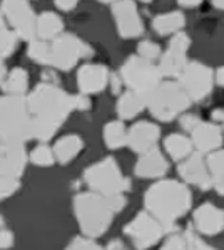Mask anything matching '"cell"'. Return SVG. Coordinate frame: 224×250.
<instances>
[{
	"label": "cell",
	"instance_id": "74e56055",
	"mask_svg": "<svg viewBox=\"0 0 224 250\" xmlns=\"http://www.w3.org/2000/svg\"><path fill=\"white\" fill-rule=\"evenodd\" d=\"M199 125H201V121L198 119V116H194V114H186V116L181 118V126H183L186 131L192 133Z\"/></svg>",
	"mask_w": 224,
	"mask_h": 250
},
{
	"label": "cell",
	"instance_id": "d590c367",
	"mask_svg": "<svg viewBox=\"0 0 224 250\" xmlns=\"http://www.w3.org/2000/svg\"><path fill=\"white\" fill-rule=\"evenodd\" d=\"M184 237H186V240L189 244V249H191V250H216V249H212L211 245L204 244V242L192 232H186V235H184Z\"/></svg>",
	"mask_w": 224,
	"mask_h": 250
},
{
	"label": "cell",
	"instance_id": "7402d4cb",
	"mask_svg": "<svg viewBox=\"0 0 224 250\" xmlns=\"http://www.w3.org/2000/svg\"><path fill=\"white\" fill-rule=\"evenodd\" d=\"M82 146H84V141L80 140L79 136H75V134H69V136L60 138L56 143V146H54L56 160H59L62 165L71 163V161L80 153Z\"/></svg>",
	"mask_w": 224,
	"mask_h": 250
},
{
	"label": "cell",
	"instance_id": "f546056e",
	"mask_svg": "<svg viewBox=\"0 0 224 250\" xmlns=\"http://www.w3.org/2000/svg\"><path fill=\"white\" fill-rule=\"evenodd\" d=\"M29 56L38 64H49L50 45L45 41H32L29 44Z\"/></svg>",
	"mask_w": 224,
	"mask_h": 250
},
{
	"label": "cell",
	"instance_id": "ffe728a7",
	"mask_svg": "<svg viewBox=\"0 0 224 250\" xmlns=\"http://www.w3.org/2000/svg\"><path fill=\"white\" fill-rule=\"evenodd\" d=\"M168 168L169 165L164 160L162 153L159 149H152V151L141 155V158L136 163V168H134V173L139 178H157V176L164 175Z\"/></svg>",
	"mask_w": 224,
	"mask_h": 250
},
{
	"label": "cell",
	"instance_id": "bcb514c9",
	"mask_svg": "<svg viewBox=\"0 0 224 250\" xmlns=\"http://www.w3.org/2000/svg\"><path fill=\"white\" fill-rule=\"evenodd\" d=\"M181 7H184V9H194V7L201 5V2H179Z\"/></svg>",
	"mask_w": 224,
	"mask_h": 250
},
{
	"label": "cell",
	"instance_id": "b9f144b4",
	"mask_svg": "<svg viewBox=\"0 0 224 250\" xmlns=\"http://www.w3.org/2000/svg\"><path fill=\"white\" fill-rule=\"evenodd\" d=\"M211 118L214 119V121L221 123V125H224V109H216L211 113Z\"/></svg>",
	"mask_w": 224,
	"mask_h": 250
},
{
	"label": "cell",
	"instance_id": "8d00e7d4",
	"mask_svg": "<svg viewBox=\"0 0 224 250\" xmlns=\"http://www.w3.org/2000/svg\"><path fill=\"white\" fill-rule=\"evenodd\" d=\"M107 203H109L111 210L114 211V213H117V211H121L122 208L126 207V197L124 195H112V197H106Z\"/></svg>",
	"mask_w": 224,
	"mask_h": 250
},
{
	"label": "cell",
	"instance_id": "9a60e30c",
	"mask_svg": "<svg viewBox=\"0 0 224 250\" xmlns=\"http://www.w3.org/2000/svg\"><path fill=\"white\" fill-rule=\"evenodd\" d=\"M27 163V153L24 145L0 146V178H20Z\"/></svg>",
	"mask_w": 224,
	"mask_h": 250
},
{
	"label": "cell",
	"instance_id": "8fae6325",
	"mask_svg": "<svg viewBox=\"0 0 224 250\" xmlns=\"http://www.w3.org/2000/svg\"><path fill=\"white\" fill-rule=\"evenodd\" d=\"M179 79V84L184 87V91L192 101H203L204 98H207L214 84L212 71L198 61L189 62Z\"/></svg>",
	"mask_w": 224,
	"mask_h": 250
},
{
	"label": "cell",
	"instance_id": "e575fe53",
	"mask_svg": "<svg viewBox=\"0 0 224 250\" xmlns=\"http://www.w3.org/2000/svg\"><path fill=\"white\" fill-rule=\"evenodd\" d=\"M65 250H104V249L99 247L97 244H94L92 240H89V238H75V240L71 242V245Z\"/></svg>",
	"mask_w": 224,
	"mask_h": 250
},
{
	"label": "cell",
	"instance_id": "30bf717a",
	"mask_svg": "<svg viewBox=\"0 0 224 250\" xmlns=\"http://www.w3.org/2000/svg\"><path fill=\"white\" fill-rule=\"evenodd\" d=\"M126 235L132 240L134 247L137 250H146L156 245L166 233L164 227L152 215L141 211L134 220H131L124 229Z\"/></svg>",
	"mask_w": 224,
	"mask_h": 250
},
{
	"label": "cell",
	"instance_id": "4fadbf2b",
	"mask_svg": "<svg viewBox=\"0 0 224 250\" xmlns=\"http://www.w3.org/2000/svg\"><path fill=\"white\" fill-rule=\"evenodd\" d=\"M111 9H112V14H114L119 36L124 37V39L141 36L144 27H142V21H141V17H139L136 3L134 2H112Z\"/></svg>",
	"mask_w": 224,
	"mask_h": 250
},
{
	"label": "cell",
	"instance_id": "7a4b0ae2",
	"mask_svg": "<svg viewBox=\"0 0 224 250\" xmlns=\"http://www.w3.org/2000/svg\"><path fill=\"white\" fill-rule=\"evenodd\" d=\"M192 197L186 185L176 180H164L144 193V205L154 218L161 222L166 232H172L177 218L191 208Z\"/></svg>",
	"mask_w": 224,
	"mask_h": 250
},
{
	"label": "cell",
	"instance_id": "7dc6e473",
	"mask_svg": "<svg viewBox=\"0 0 224 250\" xmlns=\"http://www.w3.org/2000/svg\"><path fill=\"white\" fill-rule=\"evenodd\" d=\"M212 5L218 7V9H223L224 10V2H212Z\"/></svg>",
	"mask_w": 224,
	"mask_h": 250
},
{
	"label": "cell",
	"instance_id": "4316f807",
	"mask_svg": "<svg viewBox=\"0 0 224 250\" xmlns=\"http://www.w3.org/2000/svg\"><path fill=\"white\" fill-rule=\"evenodd\" d=\"M2 86L12 96H22L27 91V86H29V74L24 69L15 67L9 72V76L2 83Z\"/></svg>",
	"mask_w": 224,
	"mask_h": 250
},
{
	"label": "cell",
	"instance_id": "ab89813d",
	"mask_svg": "<svg viewBox=\"0 0 224 250\" xmlns=\"http://www.w3.org/2000/svg\"><path fill=\"white\" fill-rule=\"evenodd\" d=\"M91 107V101L86 94H79L75 96V109H80V111H86Z\"/></svg>",
	"mask_w": 224,
	"mask_h": 250
},
{
	"label": "cell",
	"instance_id": "5bb4252c",
	"mask_svg": "<svg viewBox=\"0 0 224 250\" xmlns=\"http://www.w3.org/2000/svg\"><path fill=\"white\" fill-rule=\"evenodd\" d=\"M159 128L152 123L141 121L136 123L132 128L127 131V146L136 153H149L156 149V145L159 141Z\"/></svg>",
	"mask_w": 224,
	"mask_h": 250
},
{
	"label": "cell",
	"instance_id": "f1b7e54d",
	"mask_svg": "<svg viewBox=\"0 0 224 250\" xmlns=\"http://www.w3.org/2000/svg\"><path fill=\"white\" fill-rule=\"evenodd\" d=\"M17 34L10 30L7 27V22L2 19V24H0V51H2L3 59H7L14 52V49L17 47Z\"/></svg>",
	"mask_w": 224,
	"mask_h": 250
},
{
	"label": "cell",
	"instance_id": "2e32d148",
	"mask_svg": "<svg viewBox=\"0 0 224 250\" xmlns=\"http://www.w3.org/2000/svg\"><path fill=\"white\" fill-rule=\"evenodd\" d=\"M179 175L184 182L196 185V187L203 188V190H209L212 185L211 171L207 167V161H204L201 153H194L189 156V160L184 161L179 167Z\"/></svg>",
	"mask_w": 224,
	"mask_h": 250
},
{
	"label": "cell",
	"instance_id": "60d3db41",
	"mask_svg": "<svg viewBox=\"0 0 224 250\" xmlns=\"http://www.w3.org/2000/svg\"><path fill=\"white\" fill-rule=\"evenodd\" d=\"M56 7L60 10H64V12H69V10L75 9L77 2H56Z\"/></svg>",
	"mask_w": 224,
	"mask_h": 250
},
{
	"label": "cell",
	"instance_id": "ee69618b",
	"mask_svg": "<svg viewBox=\"0 0 224 250\" xmlns=\"http://www.w3.org/2000/svg\"><path fill=\"white\" fill-rule=\"evenodd\" d=\"M111 83H112V89H114V92L119 94V92H121V79H119L117 76H112Z\"/></svg>",
	"mask_w": 224,
	"mask_h": 250
},
{
	"label": "cell",
	"instance_id": "4dcf8cb0",
	"mask_svg": "<svg viewBox=\"0 0 224 250\" xmlns=\"http://www.w3.org/2000/svg\"><path fill=\"white\" fill-rule=\"evenodd\" d=\"M54 156L56 155H54L49 146L38 145L37 148H34L32 153H30V161H32L34 165H37V167H50V165L54 163Z\"/></svg>",
	"mask_w": 224,
	"mask_h": 250
},
{
	"label": "cell",
	"instance_id": "44dd1931",
	"mask_svg": "<svg viewBox=\"0 0 224 250\" xmlns=\"http://www.w3.org/2000/svg\"><path fill=\"white\" fill-rule=\"evenodd\" d=\"M146 106H148V99L144 96L137 94L134 91H127L124 94H121L115 109H117V114L121 119H131L137 116Z\"/></svg>",
	"mask_w": 224,
	"mask_h": 250
},
{
	"label": "cell",
	"instance_id": "d4e9b609",
	"mask_svg": "<svg viewBox=\"0 0 224 250\" xmlns=\"http://www.w3.org/2000/svg\"><path fill=\"white\" fill-rule=\"evenodd\" d=\"M164 146H166V151L169 153V156L172 160H183L187 155H191V149L194 145H192L191 140L183 136V134H171V136L166 138Z\"/></svg>",
	"mask_w": 224,
	"mask_h": 250
},
{
	"label": "cell",
	"instance_id": "f6af8a7d",
	"mask_svg": "<svg viewBox=\"0 0 224 250\" xmlns=\"http://www.w3.org/2000/svg\"><path fill=\"white\" fill-rule=\"evenodd\" d=\"M216 83H218L219 86H224V66L216 71Z\"/></svg>",
	"mask_w": 224,
	"mask_h": 250
},
{
	"label": "cell",
	"instance_id": "e0dca14e",
	"mask_svg": "<svg viewBox=\"0 0 224 250\" xmlns=\"http://www.w3.org/2000/svg\"><path fill=\"white\" fill-rule=\"evenodd\" d=\"M109 72L102 64H86L77 72V86L80 94H97L109 83Z\"/></svg>",
	"mask_w": 224,
	"mask_h": 250
},
{
	"label": "cell",
	"instance_id": "3957f363",
	"mask_svg": "<svg viewBox=\"0 0 224 250\" xmlns=\"http://www.w3.org/2000/svg\"><path fill=\"white\" fill-rule=\"evenodd\" d=\"M0 136L2 143L24 145L32 140V114L24 96H3L0 99Z\"/></svg>",
	"mask_w": 224,
	"mask_h": 250
},
{
	"label": "cell",
	"instance_id": "7bdbcfd3",
	"mask_svg": "<svg viewBox=\"0 0 224 250\" xmlns=\"http://www.w3.org/2000/svg\"><path fill=\"white\" fill-rule=\"evenodd\" d=\"M106 250H126L124 244H122L121 240H112L109 245H107Z\"/></svg>",
	"mask_w": 224,
	"mask_h": 250
},
{
	"label": "cell",
	"instance_id": "8992f818",
	"mask_svg": "<svg viewBox=\"0 0 224 250\" xmlns=\"http://www.w3.org/2000/svg\"><path fill=\"white\" fill-rule=\"evenodd\" d=\"M84 180L89 187L102 197H112V195H121L129 190V180L124 178L121 168L114 158H104L99 163L89 167L84 173Z\"/></svg>",
	"mask_w": 224,
	"mask_h": 250
},
{
	"label": "cell",
	"instance_id": "ba28073f",
	"mask_svg": "<svg viewBox=\"0 0 224 250\" xmlns=\"http://www.w3.org/2000/svg\"><path fill=\"white\" fill-rule=\"evenodd\" d=\"M92 49L86 42L77 39L72 34H64L57 37L50 44V59L49 66H54L60 71H71L80 57H91Z\"/></svg>",
	"mask_w": 224,
	"mask_h": 250
},
{
	"label": "cell",
	"instance_id": "83f0119b",
	"mask_svg": "<svg viewBox=\"0 0 224 250\" xmlns=\"http://www.w3.org/2000/svg\"><path fill=\"white\" fill-rule=\"evenodd\" d=\"M104 141L111 149H117L127 145V131L121 121H112L104 126Z\"/></svg>",
	"mask_w": 224,
	"mask_h": 250
},
{
	"label": "cell",
	"instance_id": "d6a6232c",
	"mask_svg": "<svg viewBox=\"0 0 224 250\" xmlns=\"http://www.w3.org/2000/svg\"><path fill=\"white\" fill-rule=\"evenodd\" d=\"M19 187H20V182L17 178H0V198H9L19 190Z\"/></svg>",
	"mask_w": 224,
	"mask_h": 250
},
{
	"label": "cell",
	"instance_id": "603a6c76",
	"mask_svg": "<svg viewBox=\"0 0 224 250\" xmlns=\"http://www.w3.org/2000/svg\"><path fill=\"white\" fill-rule=\"evenodd\" d=\"M64 25L62 21L57 14L54 12H44L37 19V36L40 39H54L60 37Z\"/></svg>",
	"mask_w": 224,
	"mask_h": 250
},
{
	"label": "cell",
	"instance_id": "484cf974",
	"mask_svg": "<svg viewBox=\"0 0 224 250\" xmlns=\"http://www.w3.org/2000/svg\"><path fill=\"white\" fill-rule=\"evenodd\" d=\"M207 167L211 171L212 185H214L216 191L224 197V151L218 149V151L211 153L207 156Z\"/></svg>",
	"mask_w": 224,
	"mask_h": 250
},
{
	"label": "cell",
	"instance_id": "7c38bea8",
	"mask_svg": "<svg viewBox=\"0 0 224 250\" xmlns=\"http://www.w3.org/2000/svg\"><path fill=\"white\" fill-rule=\"evenodd\" d=\"M191 45V41L186 34L179 32L169 42L168 51L162 54L161 62H159V72L161 76L166 78H181L184 72V69L187 66L186 61V52Z\"/></svg>",
	"mask_w": 224,
	"mask_h": 250
},
{
	"label": "cell",
	"instance_id": "cb8c5ba5",
	"mask_svg": "<svg viewBox=\"0 0 224 250\" xmlns=\"http://www.w3.org/2000/svg\"><path fill=\"white\" fill-rule=\"evenodd\" d=\"M184 14L183 12H169L164 15H157L156 19L152 21V27L157 34L161 36H168V34L177 32L184 27Z\"/></svg>",
	"mask_w": 224,
	"mask_h": 250
},
{
	"label": "cell",
	"instance_id": "f35d334b",
	"mask_svg": "<svg viewBox=\"0 0 224 250\" xmlns=\"http://www.w3.org/2000/svg\"><path fill=\"white\" fill-rule=\"evenodd\" d=\"M12 245H14V233L10 232V230L3 229L2 232H0V249L7 250L12 247Z\"/></svg>",
	"mask_w": 224,
	"mask_h": 250
},
{
	"label": "cell",
	"instance_id": "277c9868",
	"mask_svg": "<svg viewBox=\"0 0 224 250\" xmlns=\"http://www.w3.org/2000/svg\"><path fill=\"white\" fill-rule=\"evenodd\" d=\"M74 211L80 230L89 238L104 235L114 217V211L111 210L106 197L92 191L77 195L74 200Z\"/></svg>",
	"mask_w": 224,
	"mask_h": 250
},
{
	"label": "cell",
	"instance_id": "1f68e13d",
	"mask_svg": "<svg viewBox=\"0 0 224 250\" xmlns=\"http://www.w3.org/2000/svg\"><path fill=\"white\" fill-rule=\"evenodd\" d=\"M137 52H139V56H141L142 59H148V61L152 62L154 59H157V57L161 56V47L157 44H154V42H150V41H144V42H141V44H139Z\"/></svg>",
	"mask_w": 224,
	"mask_h": 250
},
{
	"label": "cell",
	"instance_id": "5b68a950",
	"mask_svg": "<svg viewBox=\"0 0 224 250\" xmlns=\"http://www.w3.org/2000/svg\"><path fill=\"white\" fill-rule=\"evenodd\" d=\"M191 101L192 99L179 83L166 81L161 83L149 96L148 107L154 118L168 123L183 114L191 106Z\"/></svg>",
	"mask_w": 224,
	"mask_h": 250
},
{
	"label": "cell",
	"instance_id": "ac0fdd59",
	"mask_svg": "<svg viewBox=\"0 0 224 250\" xmlns=\"http://www.w3.org/2000/svg\"><path fill=\"white\" fill-rule=\"evenodd\" d=\"M194 227L204 235H216L224 230V211L212 203H204L194 211Z\"/></svg>",
	"mask_w": 224,
	"mask_h": 250
},
{
	"label": "cell",
	"instance_id": "6da1fadb",
	"mask_svg": "<svg viewBox=\"0 0 224 250\" xmlns=\"http://www.w3.org/2000/svg\"><path fill=\"white\" fill-rule=\"evenodd\" d=\"M27 103L32 114V134L38 141H49L75 109V96H69L49 83L38 84Z\"/></svg>",
	"mask_w": 224,
	"mask_h": 250
},
{
	"label": "cell",
	"instance_id": "52a82bcc",
	"mask_svg": "<svg viewBox=\"0 0 224 250\" xmlns=\"http://www.w3.org/2000/svg\"><path fill=\"white\" fill-rule=\"evenodd\" d=\"M121 78L131 91L149 99L154 89L162 83L159 67L141 56H131L121 69Z\"/></svg>",
	"mask_w": 224,
	"mask_h": 250
},
{
	"label": "cell",
	"instance_id": "9c48e42d",
	"mask_svg": "<svg viewBox=\"0 0 224 250\" xmlns=\"http://www.w3.org/2000/svg\"><path fill=\"white\" fill-rule=\"evenodd\" d=\"M2 19L7 22L15 34L24 41H36L37 37V19L30 3L22 0L2 2Z\"/></svg>",
	"mask_w": 224,
	"mask_h": 250
},
{
	"label": "cell",
	"instance_id": "836d02e7",
	"mask_svg": "<svg viewBox=\"0 0 224 250\" xmlns=\"http://www.w3.org/2000/svg\"><path fill=\"white\" fill-rule=\"evenodd\" d=\"M161 250H191V249H189L186 237L171 235L168 240L164 242V245L161 247Z\"/></svg>",
	"mask_w": 224,
	"mask_h": 250
},
{
	"label": "cell",
	"instance_id": "d6986e66",
	"mask_svg": "<svg viewBox=\"0 0 224 250\" xmlns=\"http://www.w3.org/2000/svg\"><path fill=\"white\" fill-rule=\"evenodd\" d=\"M192 145L198 148V153H214L223 145V133L214 123H201L192 131Z\"/></svg>",
	"mask_w": 224,
	"mask_h": 250
}]
</instances>
